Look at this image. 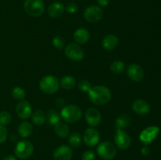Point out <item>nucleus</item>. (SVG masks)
<instances>
[{
  "mask_svg": "<svg viewBox=\"0 0 161 160\" xmlns=\"http://www.w3.org/2000/svg\"><path fill=\"white\" fill-rule=\"evenodd\" d=\"M88 96L92 103L101 106L110 101L112 98V93L106 86H95L91 88L88 92Z\"/></svg>",
  "mask_w": 161,
  "mask_h": 160,
  "instance_id": "obj_1",
  "label": "nucleus"
},
{
  "mask_svg": "<svg viewBox=\"0 0 161 160\" xmlns=\"http://www.w3.org/2000/svg\"><path fill=\"white\" fill-rule=\"evenodd\" d=\"M61 117L68 123H75L81 119L82 111L77 105H67L61 110Z\"/></svg>",
  "mask_w": 161,
  "mask_h": 160,
  "instance_id": "obj_2",
  "label": "nucleus"
},
{
  "mask_svg": "<svg viewBox=\"0 0 161 160\" xmlns=\"http://www.w3.org/2000/svg\"><path fill=\"white\" fill-rule=\"evenodd\" d=\"M60 82L53 75H46L39 82V88L47 94H53L59 89Z\"/></svg>",
  "mask_w": 161,
  "mask_h": 160,
  "instance_id": "obj_3",
  "label": "nucleus"
},
{
  "mask_svg": "<svg viewBox=\"0 0 161 160\" xmlns=\"http://www.w3.org/2000/svg\"><path fill=\"white\" fill-rule=\"evenodd\" d=\"M24 9L31 17H40L44 12V3L42 0H25Z\"/></svg>",
  "mask_w": 161,
  "mask_h": 160,
  "instance_id": "obj_4",
  "label": "nucleus"
},
{
  "mask_svg": "<svg viewBox=\"0 0 161 160\" xmlns=\"http://www.w3.org/2000/svg\"><path fill=\"white\" fill-rule=\"evenodd\" d=\"M34 147L30 141L24 140L19 141L15 147V155L20 159H26L29 158L33 153Z\"/></svg>",
  "mask_w": 161,
  "mask_h": 160,
  "instance_id": "obj_5",
  "label": "nucleus"
},
{
  "mask_svg": "<svg viewBox=\"0 0 161 160\" xmlns=\"http://www.w3.org/2000/svg\"><path fill=\"white\" fill-rule=\"evenodd\" d=\"M97 152L103 159L112 160L116 157V148L109 141H104L97 146Z\"/></svg>",
  "mask_w": 161,
  "mask_h": 160,
  "instance_id": "obj_6",
  "label": "nucleus"
},
{
  "mask_svg": "<svg viewBox=\"0 0 161 160\" xmlns=\"http://www.w3.org/2000/svg\"><path fill=\"white\" fill-rule=\"evenodd\" d=\"M103 10L98 6H91L86 8L83 13V17L90 23H97L103 17Z\"/></svg>",
  "mask_w": 161,
  "mask_h": 160,
  "instance_id": "obj_7",
  "label": "nucleus"
},
{
  "mask_svg": "<svg viewBox=\"0 0 161 160\" xmlns=\"http://www.w3.org/2000/svg\"><path fill=\"white\" fill-rule=\"evenodd\" d=\"M64 54L73 61H80L84 57V51L83 49L75 43H70L64 49Z\"/></svg>",
  "mask_w": 161,
  "mask_h": 160,
  "instance_id": "obj_8",
  "label": "nucleus"
},
{
  "mask_svg": "<svg viewBox=\"0 0 161 160\" xmlns=\"http://www.w3.org/2000/svg\"><path fill=\"white\" fill-rule=\"evenodd\" d=\"M114 141L116 143V145L121 150H126L131 144L130 136L127 132L123 130H116L114 136Z\"/></svg>",
  "mask_w": 161,
  "mask_h": 160,
  "instance_id": "obj_9",
  "label": "nucleus"
},
{
  "mask_svg": "<svg viewBox=\"0 0 161 160\" xmlns=\"http://www.w3.org/2000/svg\"><path fill=\"white\" fill-rule=\"evenodd\" d=\"M160 133V128L158 126H149L143 130L139 135V139L142 142L146 144H150L157 138Z\"/></svg>",
  "mask_w": 161,
  "mask_h": 160,
  "instance_id": "obj_10",
  "label": "nucleus"
},
{
  "mask_svg": "<svg viewBox=\"0 0 161 160\" xmlns=\"http://www.w3.org/2000/svg\"><path fill=\"white\" fill-rule=\"evenodd\" d=\"M83 141L88 147H93L98 144L100 140V134L98 131L93 127L86 129L83 133Z\"/></svg>",
  "mask_w": 161,
  "mask_h": 160,
  "instance_id": "obj_11",
  "label": "nucleus"
},
{
  "mask_svg": "<svg viewBox=\"0 0 161 160\" xmlns=\"http://www.w3.org/2000/svg\"><path fill=\"white\" fill-rule=\"evenodd\" d=\"M85 118L88 125L91 127H97L100 125L102 121V115L97 109L94 108H91L86 110Z\"/></svg>",
  "mask_w": 161,
  "mask_h": 160,
  "instance_id": "obj_12",
  "label": "nucleus"
},
{
  "mask_svg": "<svg viewBox=\"0 0 161 160\" xmlns=\"http://www.w3.org/2000/svg\"><path fill=\"white\" fill-rule=\"evenodd\" d=\"M127 74L128 78L133 82H140L144 78V70L137 64L129 65L127 69Z\"/></svg>",
  "mask_w": 161,
  "mask_h": 160,
  "instance_id": "obj_13",
  "label": "nucleus"
},
{
  "mask_svg": "<svg viewBox=\"0 0 161 160\" xmlns=\"http://www.w3.org/2000/svg\"><path fill=\"white\" fill-rule=\"evenodd\" d=\"M17 115L21 119H28L31 115V104L27 100H20L16 106Z\"/></svg>",
  "mask_w": 161,
  "mask_h": 160,
  "instance_id": "obj_14",
  "label": "nucleus"
},
{
  "mask_svg": "<svg viewBox=\"0 0 161 160\" xmlns=\"http://www.w3.org/2000/svg\"><path fill=\"white\" fill-rule=\"evenodd\" d=\"M72 157V150L68 145L59 146L53 153V158L54 160H71Z\"/></svg>",
  "mask_w": 161,
  "mask_h": 160,
  "instance_id": "obj_15",
  "label": "nucleus"
},
{
  "mask_svg": "<svg viewBox=\"0 0 161 160\" xmlns=\"http://www.w3.org/2000/svg\"><path fill=\"white\" fill-rule=\"evenodd\" d=\"M132 109L138 115H146L150 111V105L142 99H137L132 104Z\"/></svg>",
  "mask_w": 161,
  "mask_h": 160,
  "instance_id": "obj_16",
  "label": "nucleus"
},
{
  "mask_svg": "<svg viewBox=\"0 0 161 160\" xmlns=\"http://www.w3.org/2000/svg\"><path fill=\"white\" fill-rule=\"evenodd\" d=\"M64 12V5L59 2H55L50 4L47 9V13L51 18H59L63 15Z\"/></svg>",
  "mask_w": 161,
  "mask_h": 160,
  "instance_id": "obj_17",
  "label": "nucleus"
},
{
  "mask_svg": "<svg viewBox=\"0 0 161 160\" xmlns=\"http://www.w3.org/2000/svg\"><path fill=\"white\" fill-rule=\"evenodd\" d=\"M73 39L79 44H85L89 41L90 33L86 28H78L73 34Z\"/></svg>",
  "mask_w": 161,
  "mask_h": 160,
  "instance_id": "obj_18",
  "label": "nucleus"
},
{
  "mask_svg": "<svg viewBox=\"0 0 161 160\" xmlns=\"http://www.w3.org/2000/svg\"><path fill=\"white\" fill-rule=\"evenodd\" d=\"M119 39L115 35L109 34L105 36L102 40V45L106 50H113L118 45Z\"/></svg>",
  "mask_w": 161,
  "mask_h": 160,
  "instance_id": "obj_19",
  "label": "nucleus"
},
{
  "mask_svg": "<svg viewBox=\"0 0 161 160\" xmlns=\"http://www.w3.org/2000/svg\"><path fill=\"white\" fill-rule=\"evenodd\" d=\"M54 131L58 136L61 138H65L69 134V127L65 122L60 121L54 125Z\"/></svg>",
  "mask_w": 161,
  "mask_h": 160,
  "instance_id": "obj_20",
  "label": "nucleus"
},
{
  "mask_svg": "<svg viewBox=\"0 0 161 160\" xmlns=\"http://www.w3.org/2000/svg\"><path fill=\"white\" fill-rule=\"evenodd\" d=\"M33 126L30 122H24L19 125L18 133L21 137L27 138L32 133Z\"/></svg>",
  "mask_w": 161,
  "mask_h": 160,
  "instance_id": "obj_21",
  "label": "nucleus"
},
{
  "mask_svg": "<svg viewBox=\"0 0 161 160\" xmlns=\"http://www.w3.org/2000/svg\"><path fill=\"white\" fill-rule=\"evenodd\" d=\"M31 120L36 125H42L47 120V115L42 110H36L31 114Z\"/></svg>",
  "mask_w": 161,
  "mask_h": 160,
  "instance_id": "obj_22",
  "label": "nucleus"
},
{
  "mask_svg": "<svg viewBox=\"0 0 161 160\" xmlns=\"http://www.w3.org/2000/svg\"><path fill=\"white\" fill-rule=\"evenodd\" d=\"M131 122L130 118L127 115H121L120 116L116 119V130H122L124 128H127L129 126Z\"/></svg>",
  "mask_w": 161,
  "mask_h": 160,
  "instance_id": "obj_23",
  "label": "nucleus"
},
{
  "mask_svg": "<svg viewBox=\"0 0 161 160\" xmlns=\"http://www.w3.org/2000/svg\"><path fill=\"white\" fill-rule=\"evenodd\" d=\"M61 87L64 89H72L75 86V78L71 75H65L61 80Z\"/></svg>",
  "mask_w": 161,
  "mask_h": 160,
  "instance_id": "obj_24",
  "label": "nucleus"
},
{
  "mask_svg": "<svg viewBox=\"0 0 161 160\" xmlns=\"http://www.w3.org/2000/svg\"><path fill=\"white\" fill-rule=\"evenodd\" d=\"M47 119L50 125H55L58 122H60L61 115L54 109H50L47 112Z\"/></svg>",
  "mask_w": 161,
  "mask_h": 160,
  "instance_id": "obj_25",
  "label": "nucleus"
},
{
  "mask_svg": "<svg viewBox=\"0 0 161 160\" xmlns=\"http://www.w3.org/2000/svg\"><path fill=\"white\" fill-rule=\"evenodd\" d=\"M125 68V64L121 61H114L110 64V70L114 74H121Z\"/></svg>",
  "mask_w": 161,
  "mask_h": 160,
  "instance_id": "obj_26",
  "label": "nucleus"
},
{
  "mask_svg": "<svg viewBox=\"0 0 161 160\" xmlns=\"http://www.w3.org/2000/svg\"><path fill=\"white\" fill-rule=\"evenodd\" d=\"M12 97H14L15 100H23L25 99V96H26V93H25V89H22L20 86H16L12 89Z\"/></svg>",
  "mask_w": 161,
  "mask_h": 160,
  "instance_id": "obj_27",
  "label": "nucleus"
},
{
  "mask_svg": "<svg viewBox=\"0 0 161 160\" xmlns=\"http://www.w3.org/2000/svg\"><path fill=\"white\" fill-rule=\"evenodd\" d=\"M82 142V138L80 133H73L70 135L69 138V143L72 147H78Z\"/></svg>",
  "mask_w": 161,
  "mask_h": 160,
  "instance_id": "obj_28",
  "label": "nucleus"
},
{
  "mask_svg": "<svg viewBox=\"0 0 161 160\" xmlns=\"http://www.w3.org/2000/svg\"><path fill=\"white\" fill-rule=\"evenodd\" d=\"M12 121V115L6 111H0V124L3 125H9Z\"/></svg>",
  "mask_w": 161,
  "mask_h": 160,
  "instance_id": "obj_29",
  "label": "nucleus"
},
{
  "mask_svg": "<svg viewBox=\"0 0 161 160\" xmlns=\"http://www.w3.org/2000/svg\"><path fill=\"white\" fill-rule=\"evenodd\" d=\"M52 43L53 45L58 50H61V49L64 48V40L62 37H61L60 35L55 36L53 39L52 41Z\"/></svg>",
  "mask_w": 161,
  "mask_h": 160,
  "instance_id": "obj_30",
  "label": "nucleus"
},
{
  "mask_svg": "<svg viewBox=\"0 0 161 160\" xmlns=\"http://www.w3.org/2000/svg\"><path fill=\"white\" fill-rule=\"evenodd\" d=\"M91 83H90L88 80L83 79L80 82V83H79V89L83 93H88L90 89H91Z\"/></svg>",
  "mask_w": 161,
  "mask_h": 160,
  "instance_id": "obj_31",
  "label": "nucleus"
},
{
  "mask_svg": "<svg viewBox=\"0 0 161 160\" xmlns=\"http://www.w3.org/2000/svg\"><path fill=\"white\" fill-rule=\"evenodd\" d=\"M8 133L6 125H3L0 124V144H3L7 139Z\"/></svg>",
  "mask_w": 161,
  "mask_h": 160,
  "instance_id": "obj_32",
  "label": "nucleus"
},
{
  "mask_svg": "<svg viewBox=\"0 0 161 160\" xmlns=\"http://www.w3.org/2000/svg\"><path fill=\"white\" fill-rule=\"evenodd\" d=\"M78 9L79 7L78 6H77L76 3L72 2V3H69V4L66 6V7L64 8V10H66L68 13H69L73 14L75 13L78 11Z\"/></svg>",
  "mask_w": 161,
  "mask_h": 160,
  "instance_id": "obj_33",
  "label": "nucleus"
},
{
  "mask_svg": "<svg viewBox=\"0 0 161 160\" xmlns=\"http://www.w3.org/2000/svg\"><path fill=\"white\" fill-rule=\"evenodd\" d=\"M82 160H95V153L93 151H86L82 155Z\"/></svg>",
  "mask_w": 161,
  "mask_h": 160,
  "instance_id": "obj_34",
  "label": "nucleus"
},
{
  "mask_svg": "<svg viewBox=\"0 0 161 160\" xmlns=\"http://www.w3.org/2000/svg\"><path fill=\"white\" fill-rule=\"evenodd\" d=\"M110 0H97V3H98L99 6H102V7H105L108 5Z\"/></svg>",
  "mask_w": 161,
  "mask_h": 160,
  "instance_id": "obj_35",
  "label": "nucleus"
},
{
  "mask_svg": "<svg viewBox=\"0 0 161 160\" xmlns=\"http://www.w3.org/2000/svg\"><path fill=\"white\" fill-rule=\"evenodd\" d=\"M141 153H142V155H144V156H147V155H149V147H148L147 146H145V147H143L141 150Z\"/></svg>",
  "mask_w": 161,
  "mask_h": 160,
  "instance_id": "obj_36",
  "label": "nucleus"
},
{
  "mask_svg": "<svg viewBox=\"0 0 161 160\" xmlns=\"http://www.w3.org/2000/svg\"><path fill=\"white\" fill-rule=\"evenodd\" d=\"M56 104L58 107H61L64 104V100L62 98H58L56 100Z\"/></svg>",
  "mask_w": 161,
  "mask_h": 160,
  "instance_id": "obj_37",
  "label": "nucleus"
},
{
  "mask_svg": "<svg viewBox=\"0 0 161 160\" xmlns=\"http://www.w3.org/2000/svg\"><path fill=\"white\" fill-rule=\"evenodd\" d=\"M3 160H17V158H16L14 155H7V156L5 157Z\"/></svg>",
  "mask_w": 161,
  "mask_h": 160,
  "instance_id": "obj_38",
  "label": "nucleus"
}]
</instances>
